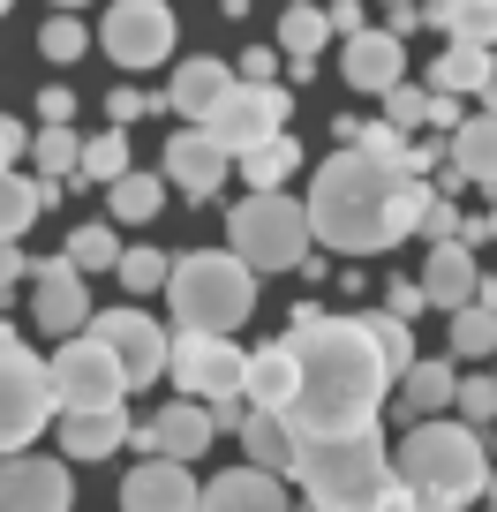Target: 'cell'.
Here are the masks:
<instances>
[{"instance_id": "cell-1", "label": "cell", "mask_w": 497, "mask_h": 512, "mask_svg": "<svg viewBox=\"0 0 497 512\" xmlns=\"http://www.w3.org/2000/svg\"><path fill=\"white\" fill-rule=\"evenodd\" d=\"M294 354H302V400H294V437H369L377 430V407L400 377L385 369L377 339H369L362 317H324L317 302L294 309L287 324Z\"/></svg>"}, {"instance_id": "cell-2", "label": "cell", "mask_w": 497, "mask_h": 512, "mask_svg": "<svg viewBox=\"0 0 497 512\" xmlns=\"http://www.w3.org/2000/svg\"><path fill=\"white\" fill-rule=\"evenodd\" d=\"M422 211H430V181L400 174V166H377L354 144H339L309 181V226H317V249H332V256L400 249L407 234H422Z\"/></svg>"}, {"instance_id": "cell-3", "label": "cell", "mask_w": 497, "mask_h": 512, "mask_svg": "<svg viewBox=\"0 0 497 512\" xmlns=\"http://www.w3.org/2000/svg\"><path fill=\"white\" fill-rule=\"evenodd\" d=\"M294 475H302V497L317 512H415V497L392 475V452L377 430L369 437H309Z\"/></svg>"}, {"instance_id": "cell-4", "label": "cell", "mask_w": 497, "mask_h": 512, "mask_svg": "<svg viewBox=\"0 0 497 512\" xmlns=\"http://www.w3.org/2000/svg\"><path fill=\"white\" fill-rule=\"evenodd\" d=\"M392 475L407 482L415 512H467L490 490V445L467 422H415L392 445Z\"/></svg>"}, {"instance_id": "cell-5", "label": "cell", "mask_w": 497, "mask_h": 512, "mask_svg": "<svg viewBox=\"0 0 497 512\" xmlns=\"http://www.w3.org/2000/svg\"><path fill=\"white\" fill-rule=\"evenodd\" d=\"M166 309H174L181 332L234 339L241 324L257 317V272H249L234 249H189V256H174V279H166Z\"/></svg>"}, {"instance_id": "cell-6", "label": "cell", "mask_w": 497, "mask_h": 512, "mask_svg": "<svg viewBox=\"0 0 497 512\" xmlns=\"http://www.w3.org/2000/svg\"><path fill=\"white\" fill-rule=\"evenodd\" d=\"M226 249L249 264V272H302L309 249H317V226H309V196H241L234 211H226Z\"/></svg>"}, {"instance_id": "cell-7", "label": "cell", "mask_w": 497, "mask_h": 512, "mask_svg": "<svg viewBox=\"0 0 497 512\" xmlns=\"http://www.w3.org/2000/svg\"><path fill=\"white\" fill-rule=\"evenodd\" d=\"M61 422V400H53V377L46 362L31 354V339H16L0 324V460L31 452V437Z\"/></svg>"}, {"instance_id": "cell-8", "label": "cell", "mask_w": 497, "mask_h": 512, "mask_svg": "<svg viewBox=\"0 0 497 512\" xmlns=\"http://www.w3.org/2000/svg\"><path fill=\"white\" fill-rule=\"evenodd\" d=\"M46 377H53V400L61 415H91V407H121L129 400V369L113 362L106 339H61V354H46Z\"/></svg>"}, {"instance_id": "cell-9", "label": "cell", "mask_w": 497, "mask_h": 512, "mask_svg": "<svg viewBox=\"0 0 497 512\" xmlns=\"http://www.w3.org/2000/svg\"><path fill=\"white\" fill-rule=\"evenodd\" d=\"M166 377L181 384V400L226 407V400H241V384H249V347L211 339V332H174V362H166Z\"/></svg>"}, {"instance_id": "cell-10", "label": "cell", "mask_w": 497, "mask_h": 512, "mask_svg": "<svg viewBox=\"0 0 497 512\" xmlns=\"http://www.w3.org/2000/svg\"><path fill=\"white\" fill-rule=\"evenodd\" d=\"M287 113H294L287 83H234V98H226L204 128H211V144H219L226 159H249L257 144L287 136Z\"/></svg>"}, {"instance_id": "cell-11", "label": "cell", "mask_w": 497, "mask_h": 512, "mask_svg": "<svg viewBox=\"0 0 497 512\" xmlns=\"http://www.w3.org/2000/svg\"><path fill=\"white\" fill-rule=\"evenodd\" d=\"M91 339H106L113 362L129 369V392L159 384V377H166V362H174V332H159V317H144L136 302L98 309V317H91Z\"/></svg>"}, {"instance_id": "cell-12", "label": "cell", "mask_w": 497, "mask_h": 512, "mask_svg": "<svg viewBox=\"0 0 497 512\" xmlns=\"http://www.w3.org/2000/svg\"><path fill=\"white\" fill-rule=\"evenodd\" d=\"M98 46L121 68H159L174 53V8L166 0H113L106 23H98Z\"/></svg>"}, {"instance_id": "cell-13", "label": "cell", "mask_w": 497, "mask_h": 512, "mask_svg": "<svg viewBox=\"0 0 497 512\" xmlns=\"http://www.w3.org/2000/svg\"><path fill=\"white\" fill-rule=\"evenodd\" d=\"M31 317L46 339H83L91 332V287H83V272L68 264V256H46V264H31Z\"/></svg>"}, {"instance_id": "cell-14", "label": "cell", "mask_w": 497, "mask_h": 512, "mask_svg": "<svg viewBox=\"0 0 497 512\" xmlns=\"http://www.w3.org/2000/svg\"><path fill=\"white\" fill-rule=\"evenodd\" d=\"M68 505H76L68 460H46V452L0 460V512H68Z\"/></svg>"}, {"instance_id": "cell-15", "label": "cell", "mask_w": 497, "mask_h": 512, "mask_svg": "<svg viewBox=\"0 0 497 512\" xmlns=\"http://www.w3.org/2000/svg\"><path fill=\"white\" fill-rule=\"evenodd\" d=\"M211 437H219V422H211V407H196V400H174V407H159V415L136 430V445H144V460H181V467H196L211 452Z\"/></svg>"}, {"instance_id": "cell-16", "label": "cell", "mask_w": 497, "mask_h": 512, "mask_svg": "<svg viewBox=\"0 0 497 512\" xmlns=\"http://www.w3.org/2000/svg\"><path fill=\"white\" fill-rule=\"evenodd\" d=\"M166 189H181V196H196V204H204V196H219L226 189V174H234V159H226L219 144H211V128H174V136H166Z\"/></svg>"}, {"instance_id": "cell-17", "label": "cell", "mask_w": 497, "mask_h": 512, "mask_svg": "<svg viewBox=\"0 0 497 512\" xmlns=\"http://www.w3.org/2000/svg\"><path fill=\"white\" fill-rule=\"evenodd\" d=\"M121 512H204V490L181 460H136L121 475Z\"/></svg>"}, {"instance_id": "cell-18", "label": "cell", "mask_w": 497, "mask_h": 512, "mask_svg": "<svg viewBox=\"0 0 497 512\" xmlns=\"http://www.w3.org/2000/svg\"><path fill=\"white\" fill-rule=\"evenodd\" d=\"M241 400L257 407V415H294V400H302V354H294V339L249 347V384H241Z\"/></svg>"}, {"instance_id": "cell-19", "label": "cell", "mask_w": 497, "mask_h": 512, "mask_svg": "<svg viewBox=\"0 0 497 512\" xmlns=\"http://www.w3.org/2000/svg\"><path fill=\"white\" fill-rule=\"evenodd\" d=\"M339 76L354 83V91H400L407 83V38H392V31H354L347 38V53H339Z\"/></svg>"}, {"instance_id": "cell-20", "label": "cell", "mask_w": 497, "mask_h": 512, "mask_svg": "<svg viewBox=\"0 0 497 512\" xmlns=\"http://www.w3.org/2000/svg\"><path fill=\"white\" fill-rule=\"evenodd\" d=\"M234 83H241V76L219 61V53H196V61H181V68H174V83H166V106L189 113V128H204L211 113L234 98Z\"/></svg>"}, {"instance_id": "cell-21", "label": "cell", "mask_w": 497, "mask_h": 512, "mask_svg": "<svg viewBox=\"0 0 497 512\" xmlns=\"http://www.w3.org/2000/svg\"><path fill=\"white\" fill-rule=\"evenodd\" d=\"M422 294H430V309H445V317H460L467 302L482 294V272H475V249L467 241H437L430 256H422Z\"/></svg>"}, {"instance_id": "cell-22", "label": "cell", "mask_w": 497, "mask_h": 512, "mask_svg": "<svg viewBox=\"0 0 497 512\" xmlns=\"http://www.w3.org/2000/svg\"><path fill=\"white\" fill-rule=\"evenodd\" d=\"M204 512H287V482L241 460V467L204 482Z\"/></svg>"}, {"instance_id": "cell-23", "label": "cell", "mask_w": 497, "mask_h": 512, "mask_svg": "<svg viewBox=\"0 0 497 512\" xmlns=\"http://www.w3.org/2000/svg\"><path fill=\"white\" fill-rule=\"evenodd\" d=\"M452 400H460V369H452L445 354H422L400 377V415H415V422H445Z\"/></svg>"}, {"instance_id": "cell-24", "label": "cell", "mask_w": 497, "mask_h": 512, "mask_svg": "<svg viewBox=\"0 0 497 512\" xmlns=\"http://www.w3.org/2000/svg\"><path fill=\"white\" fill-rule=\"evenodd\" d=\"M445 181H475L497 196V113H467L452 128V174Z\"/></svg>"}, {"instance_id": "cell-25", "label": "cell", "mask_w": 497, "mask_h": 512, "mask_svg": "<svg viewBox=\"0 0 497 512\" xmlns=\"http://www.w3.org/2000/svg\"><path fill=\"white\" fill-rule=\"evenodd\" d=\"M136 422L121 407H91V415H61V452L68 460H113V452L129 445Z\"/></svg>"}, {"instance_id": "cell-26", "label": "cell", "mask_w": 497, "mask_h": 512, "mask_svg": "<svg viewBox=\"0 0 497 512\" xmlns=\"http://www.w3.org/2000/svg\"><path fill=\"white\" fill-rule=\"evenodd\" d=\"M241 452H249V467H264V475L287 482L294 460H302V437H294L287 415H257V407H249V422H241Z\"/></svg>"}, {"instance_id": "cell-27", "label": "cell", "mask_w": 497, "mask_h": 512, "mask_svg": "<svg viewBox=\"0 0 497 512\" xmlns=\"http://www.w3.org/2000/svg\"><path fill=\"white\" fill-rule=\"evenodd\" d=\"M445 31V46H490L497 53V0H430V16Z\"/></svg>"}, {"instance_id": "cell-28", "label": "cell", "mask_w": 497, "mask_h": 512, "mask_svg": "<svg viewBox=\"0 0 497 512\" xmlns=\"http://www.w3.org/2000/svg\"><path fill=\"white\" fill-rule=\"evenodd\" d=\"M53 196H61V189H53V181H38V174H0V241H23Z\"/></svg>"}, {"instance_id": "cell-29", "label": "cell", "mask_w": 497, "mask_h": 512, "mask_svg": "<svg viewBox=\"0 0 497 512\" xmlns=\"http://www.w3.org/2000/svg\"><path fill=\"white\" fill-rule=\"evenodd\" d=\"M490 68H497L490 46H445V53H437V68H430V83L445 98H467V91H490Z\"/></svg>"}, {"instance_id": "cell-30", "label": "cell", "mask_w": 497, "mask_h": 512, "mask_svg": "<svg viewBox=\"0 0 497 512\" xmlns=\"http://www.w3.org/2000/svg\"><path fill=\"white\" fill-rule=\"evenodd\" d=\"M234 166H241V181H249V196H272V189H287V174H302V144H294V136H272V144H257Z\"/></svg>"}, {"instance_id": "cell-31", "label": "cell", "mask_w": 497, "mask_h": 512, "mask_svg": "<svg viewBox=\"0 0 497 512\" xmlns=\"http://www.w3.org/2000/svg\"><path fill=\"white\" fill-rule=\"evenodd\" d=\"M106 204H113V226H144V219H159L166 174H121V181L106 189Z\"/></svg>"}, {"instance_id": "cell-32", "label": "cell", "mask_w": 497, "mask_h": 512, "mask_svg": "<svg viewBox=\"0 0 497 512\" xmlns=\"http://www.w3.org/2000/svg\"><path fill=\"white\" fill-rule=\"evenodd\" d=\"M68 264H76L83 279L91 272H121V234H113V219H91V226H76V234H68Z\"/></svg>"}, {"instance_id": "cell-33", "label": "cell", "mask_w": 497, "mask_h": 512, "mask_svg": "<svg viewBox=\"0 0 497 512\" xmlns=\"http://www.w3.org/2000/svg\"><path fill=\"white\" fill-rule=\"evenodd\" d=\"M31 159H38V181L61 189V181L83 166V136H76V128H38V136H31Z\"/></svg>"}, {"instance_id": "cell-34", "label": "cell", "mask_w": 497, "mask_h": 512, "mask_svg": "<svg viewBox=\"0 0 497 512\" xmlns=\"http://www.w3.org/2000/svg\"><path fill=\"white\" fill-rule=\"evenodd\" d=\"M362 324H369V339H377V354H385L392 377H407V369L422 362V354H415V324H407V317H392V309H369Z\"/></svg>"}, {"instance_id": "cell-35", "label": "cell", "mask_w": 497, "mask_h": 512, "mask_svg": "<svg viewBox=\"0 0 497 512\" xmlns=\"http://www.w3.org/2000/svg\"><path fill=\"white\" fill-rule=\"evenodd\" d=\"M324 38H332V16H324V8H287V16H279V53H287V61H317Z\"/></svg>"}, {"instance_id": "cell-36", "label": "cell", "mask_w": 497, "mask_h": 512, "mask_svg": "<svg viewBox=\"0 0 497 512\" xmlns=\"http://www.w3.org/2000/svg\"><path fill=\"white\" fill-rule=\"evenodd\" d=\"M121 174H136L129 166V136L121 128H106V136H83V166H76V181H121Z\"/></svg>"}, {"instance_id": "cell-37", "label": "cell", "mask_w": 497, "mask_h": 512, "mask_svg": "<svg viewBox=\"0 0 497 512\" xmlns=\"http://www.w3.org/2000/svg\"><path fill=\"white\" fill-rule=\"evenodd\" d=\"M452 354H460V362H490L497 354V309L467 302L460 317H452Z\"/></svg>"}, {"instance_id": "cell-38", "label": "cell", "mask_w": 497, "mask_h": 512, "mask_svg": "<svg viewBox=\"0 0 497 512\" xmlns=\"http://www.w3.org/2000/svg\"><path fill=\"white\" fill-rule=\"evenodd\" d=\"M452 415L467 422V430H497V369H482V377H460V400H452Z\"/></svg>"}, {"instance_id": "cell-39", "label": "cell", "mask_w": 497, "mask_h": 512, "mask_svg": "<svg viewBox=\"0 0 497 512\" xmlns=\"http://www.w3.org/2000/svg\"><path fill=\"white\" fill-rule=\"evenodd\" d=\"M166 279H174V256H159V249H121V287H129V294H166Z\"/></svg>"}, {"instance_id": "cell-40", "label": "cell", "mask_w": 497, "mask_h": 512, "mask_svg": "<svg viewBox=\"0 0 497 512\" xmlns=\"http://www.w3.org/2000/svg\"><path fill=\"white\" fill-rule=\"evenodd\" d=\"M430 113H437V91H422V83H400V91H385V121L400 128H430Z\"/></svg>"}, {"instance_id": "cell-41", "label": "cell", "mask_w": 497, "mask_h": 512, "mask_svg": "<svg viewBox=\"0 0 497 512\" xmlns=\"http://www.w3.org/2000/svg\"><path fill=\"white\" fill-rule=\"evenodd\" d=\"M83 46H91V31H83L76 16L38 23V53H46V61H83Z\"/></svg>"}, {"instance_id": "cell-42", "label": "cell", "mask_w": 497, "mask_h": 512, "mask_svg": "<svg viewBox=\"0 0 497 512\" xmlns=\"http://www.w3.org/2000/svg\"><path fill=\"white\" fill-rule=\"evenodd\" d=\"M422 234H430V249H437V241H467L460 204H452V196H430V211H422Z\"/></svg>"}, {"instance_id": "cell-43", "label": "cell", "mask_w": 497, "mask_h": 512, "mask_svg": "<svg viewBox=\"0 0 497 512\" xmlns=\"http://www.w3.org/2000/svg\"><path fill=\"white\" fill-rule=\"evenodd\" d=\"M385 309H392V317H407V324H415L422 309H430V294H422V279H392V287H385Z\"/></svg>"}, {"instance_id": "cell-44", "label": "cell", "mask_w": 497, "mask_h": 512, "mask_svg": "<svg viewBox=\"0 0 497 512\" xmlns=\"http://www.w3.org/2000/svg\"><path fill=\"white\" fill-rule=\"evenodd\" d=\"M23 151H31V128H23L16 113H0V166L16 174V159H23Z\"/></svg>"}, {"instance_id": "cell-45", "label": "cell", "mask_w": 497, "mask_h": 512, "mask_svg": "<svg viewBox=\"0 0 497 512\" xmlns=\"http://www.w3.org/2000/svg\"><path fill=\"white\" fill-rule=\"evenodd\" d=\"M234 76H241V83H272V76H279V53H272V46H249V53L234 61Z\"/></svg>"}, {"instance_id": "cell-46", "label": "cell", "mask_w": 497, "mask_h": 512, "mask_svg": "<svg viewBox=\"0 0 497 512\" xmlns=\"http://www.w3.org/2000/svg\"><path fill=\"white\" fill-rule=\"evenodd\" d=\"M23 279H31V256H23V241H0V294H16Z\"/></svg>"}, {"instance_id": "cell-47", "label": "cell", "mask_w": 497, "mask_h": 512, "mask_svg": "<svg viewBox=\"0 0 497 512\" xmlns=\"http://www.w3.org/2000/svg\"><path fill=\"white\" fill-rule=\"evenodd\" d=\"M68 113H76V98H68L61 83H53V91H38V121H46V128H68Z\"/></svg>"}, {"instance_id": "cell-48", "label": "cell", "mask_w": 497, "mask_h": 512, "mask_svg": "<svg viewBox=\"0 0 497 512\" xmlns=\"http://www.w3.org/2000/svg\"><path fill=\"white\" fill-rule=\"evenodd\" d=\"M106 113H113V128H129L136 113H151V98H144V91H113V98H106Z\"/></svg>"}, {"instance_id": "cell-49", "label": "cell", "mask_w": 497, "mask_h": 512, "mask_svg": "<svg viewBox=\"0 0 497 512\" xmlns=\"http://www.w3.org/2000/svg\"><path fill=\"white\" fill-rule=\"evenodd\" d=\"M324 16H332V31H369V23H362V0H332V8H324Z\"/></svg>"}, {"instance_id": "cell-50", "label": "cell", "mask_w": 497, "mask_h": 512, "mask_svg": "<svg viewBox=\"0 0 497 512\" xmlns=\"http://www.w3.org/2000/svg\"><path fill=\"white\" fill-rule=\"evenodd\" d=\"M475 241H497V204H490V219H475V226H467V249H475Z\"/></svg>"}, {"instance_id": "cell-51", "label": "cell", "mask_w": 497, "mask_h": 512, "mask_svg": "<svg viewBox=\"0 0 497 512\" xmlns=\"http://www.w3.org/2000/svg\"><path fill=\"white\" fill-rule=\"evenodd\" d=\"M482 113H497V68H490V91H482Z\"/></svg>"}, {"instance_id": "cell-52", "label": "cell", "mask_w": 497, "mask_h": 512, "mask_svg": "<svg viewBox=\"0 0 497 512\" xmlns=\"http://www.w3.org/2000/svg\"><path fill=\"white\" fill-rule=\"evenodd\" d=\"M490 497H497V445H490Z\"/></svg>"}, {"instance_id": "cell-53", "label": "cell", "mask_w": 497, "mask_h": 512, "mask_svg": "<svg viewBox=\"0 0 497 512\" xmlns=\"http://www.w3.org/2000/svg\"><path fill=\"white\" fill-rule=\"evenodd\" d=\"M53 8H61V16H76V8H83V0H53Z\"/></svg>"}, {"instance_id": "cell-54", "label": "cell", "mask_w": 497, "mask_h": 512, "mask_svg": "<svg viewBox=\"0 0 497 512\" xmlns=\"http://www.w3.org/2000/svg\"><path fill=\"white\" fill-rule=\"evenodd\" d=\"M287 8H317V0H287Z\"/></svg>"}, {"instance_id": "cell-55", "label": "cell", "mask_w": 497, "mask_h": 512, "mask_svg": "<svg viewBox=\"0 0 497 512\" xmlns=\"http://www.w3.org/2000/svg\"><path fill=\"white\" fill-rule=\"evenodd\" d=\"M392 8H415V0H392Z\"/></svg>"}, {"instance_id": "cell-56", "label": "cell", "mask_w": 497, "mask_h": 512, "mask_svg": "<svg viewBox=\"0 0 497 512\" xmlns=\"http://www.w3.org/2000/svg\"><path fill=\"white\" fill-rule=\"evenodd\" d=\"M0 16H8V0H0Z\"/></svg>"}, {"instance_id": "cell-57", "label": "cell", "mask_w": 497, "mask_h": 512, "mask_svg": "<svg viewBox=\"0 0 497 512\" xmlns=\"http://www.w3.org/2000/svg\"><path fill=\"white\" fill-rule=\"evenodd\" d=\"M302 512H317V505H302Z\"/></svg>"}, {"instance_id": "cell-58", "label": "cell", "mask_w": 497, "mask_h": 512, "mask_svg": "<svg viewBox=\"0 0 497 512\" xmlns=\"http://www.w3.org/2000/svg\"><path fill=\"white\" fill-rule=\"evenodd\" d=\"M0 174H8V166H0Z\"/></svg>"}]
</instances>
